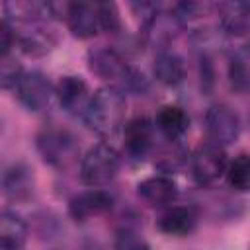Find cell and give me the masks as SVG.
<instances>
[{"label": "cell", "mask_w": 250, "mask_h": 250, "mask_svg": "<svg viewBox=\"0 0 250 250\" xmlns=\"http://www.w3.org/2000/svg\"><path fill=\"white\" fill-rule=\"evenodd\" d=\"M125 90L119 86H104L92 94V100L82 121L98 137L111 139L125 127Z\"/></svg>", "instance_id": "1"}, {"label": "cell", "mask_w": 250, "mask_h": 250, "mask_svg": "<svg viewBox=\"0 0 250 250\" xmlns=\"http://www.w3.org/2000/svg\"><path fill=\"white\" fill-rule=\"evenodd\" d=\"M35 146H37L41 160L59 172H66L74 164H78V160H82L78 137L70 129L55 125V123L45 125L37 133Z\"/></svg>", "instance_id": "2"}, {"label": "cell", "mask_w": 250, "mask_h": 250, "mask_svg": "<svg viewBox=\"0 0 250 250\" xmlns=\"http://www.w3.org/2000/svg\"><path fill=\"white\" fill-rule=\"evenodd\" d=\"M121 168V154L109 143H98L90 146L80 160V182L88 188L109 186Z\"/></svg>", "instance_id": "3"}, {"label": "cell", "mask_w": 250, "mask_h": 250, "mask_svg": "<svg viewBox=\"0 0 250 250\" xmlns=\"http://www.w3.org/2000/svg\"><path fill=\"white\" fill-rule=\"evenodd\" d=\"M229 158L223 146L205 143L195 148V152L189 156V170L197 186L211 188L219 184L227 176Z\"/></svg>", "instance_id": "4"}, {"label": "cell", "mask_w": 250, "mask_h": 250, "mask_svg": "<svg viewBox=\"0 0 250 250\" xmlns=\"http://www.w3.org/2000/svg\"><path fill=\"white\" fill-rule=\"evenodd\" d=\"M16 98L29 113H45L57 100L55 86L39 70H25L16 86Z\"/></svg>", "instance_id": "5"}, {"label": "cell", "mask_w": 250, "mask_h": 250, "mask_svg": "<svg viewBox=\"0 0 250 250\" xmlns=\"http://www.w3.org/2000/svg\"><path fill=\"white\" fill-rule=\"evenodd\" d=\"M182 21L174 16L172 10H164L162 6L148 16L146 20L141 21V33H139V41L146 47H152L158 51H166L170 47V43L176 39L178 31L182 29Z\"/></svg>", "instance_id": "6"}, {"label": "cell", "mask_w": 250, "mask_h": 250, "mask_svg": "<svg viewBox=\"0 0 250 250\" xmlns=\"http://www.w3.org/2000/svg\"><path fill=\"white\" fill-rule=\"evenodd\" d=\"M203 123H205V133L209 143L219 145L223 148L236 143L242 131L238 113L227 104H213L205 111Z\"/></svg>", "instance_id": "7"}, {"label": "cell", "mask_w": 250, "mask_h": 250, "mask_svg": "<svg viewBox=\"0 0 250 250\" xmlns=\"http://www.w3.org/2000/svg\"><path fill=\"white\" fill-rule=\"evenodd\" d=\"M88 66L90 70L104 78V80H117L123 82L125 76L131 70V64L127 61V53L111 47V45H100V47H92L88 51Z\"/></svg>", "instance_id": "8"}, {"label": "cell", "mask_w": 250, "mask_h": 250, "mask_svg": "<svg viewBox=\"0 0 250 250\" xmlns=\"http://www.w3.org/2000/svg\"><path fill=\"white\" fill-rule=\"evenodd\" d=\"M154 133L156 125L148 117H133L123 127V139H125V156L131 162L145 160L154 150Z\"/></svg>", "instance_id": "9"}, {"label": "cell", "mask_w": 250, "mask_h": 250, "mask_svg": "<svg viewBox=\"0 0 250 250\" xmlns=\"http://www.w3.org/2000/svg\"><path fill=\"white\" fill-rule=\"evenodd\" d=\"M64 23L78 39H92L102 33V20L98 2H66Z\"/></svg>", "instance_id": "10"}, {"label": "cell", "mask_w": 250, "mask_h": 250, "mask_svg": "<svg viewBox=\"0 0 250 250\" xmlns=\"http://www.w3.org/2000/svg\"><path fill=\"white\" fill-rule=\"evenodd\" d=\"M113 207V195L104 189V188H88L76 195L70 197L68 201V215L70 219L84 223L94 217L109 213Z\"/></svg>", "instance_id": "11"}, {"label": "cell", "mask_w": 250, "mask_h": 250, "mask_svg": "<svg viewBox=\"0 0 250 250\" xmlns=\"http://www.w3.org/2000/svg\"><path fill=\"white\" fill-rule=\"evenodd\" d=\"M55 92H57V102L64 109V113L72 117H84L88 104L92 100V92L82 76H76V74L62 76L57 82Z\"/></svg>", "instance_id": "12"}, {"label": "cell", "mask_w": 250, "mask_h": 250, "mask_svg": "<svg viewBox=\"0 0 250 250\" xmlns=\"http://www.w3.org/2000/svg\"><path fill=\"white\" fill-rule=\"evenodd\" d=\"M35 191L33 170L25 162H12L2 174V193L14 203L27 201Z\"/></svg>", "instance_id": "13"}, {"label": "cell", "mask_w": 250, "mask_h": 250, "mask_svg": "<svg viewBox=\"0 0 250 250\" xmlns=\"http://www.w3.org/2000/svg\"><path fill=\"white\" fill-rule=\"evenodd\" d=\"M137 193L146 205L166 209L178 197V184L168 174H154L137 184Z\"/></svg>", "instance_id": "14"}, {"label": "cell", "mask_w": 250, "mask_h": 250, "mask_svg": "<svg viewBox=\"0 0 250 250\" xmlns=\"http://www.w3.org/2000/svg\"><path fill=\"white\" fill-rule=\"evenodd\" d=\"M199 211L193 205H170L158 217V230L166 236H188L197 229Z\"/></svg>", "instance_id": "15"}, {"label": "cell", "mask_w": 250, "mask_h": 250, "mask_svg": "<svg viewBox=\"0 0 250 250\" xmlns=\"http://www.w3.org/2000/svg\"><path fill=\"white\" fill-rule=\"evenodd\" d=\"M219 27L229 37H244L250 33V2H219L215 6Z\"/></svg>", "instance_id": "16"}, {"label": "cell", "mask_w": 250, "mask_h": 250, "mask_svg": "<svg viewBox=\"0 0 250 250\" xmlns=\"http://www.w3.org/2000/svg\"><path fill=\"white\" fill-rule=\"evenodd\" d=\"M154 125L166 141H182L189 129V115L180 105H162L156 113Z\"/></svg>", "instance_id": "17"}, {"label": "cell", "mask_w": 250, "mask_h": 250, "mask_svg": "<svg viewBox=\"0 0 250 250\" xmlns=\"http://www.w3.org/2000/svg\"><path fill=\"white\" fill-rule=\"evenodd\" d=\"M152 74L164 86H178L186 78V62L178 53L170 49L158 51L152 62Z\"/></svg>", "instance_id": "18"}, {"label": "cell", "mask_w": 250, "mask_h": 250, "mask_svg": "<svg viewBox=\"0 0 250 250\" xmlns=\"http://www.w3.org/2000/svg\"><path fill=\"white\" fill-rule=\"evenodd\" d=\"M27 242V225L12 209L0 215V250H23Z\"/></svg>", "instance_id": "19"}, {"label": "cell", "mask_w": 250, "mask_h": 250, "mask_svg": "<svg viewBox=\"0 0 250 250\" xmlns=\"http://www.w3.org/2000/svg\"><path fill=\"white\" fill-rule=\"evenodd\" d=\"M229 84L236 92H250V41L238 45L227 62Z\"/></svg>", "instance_id": "20"}, {"label": "cell", "mask_w": 250, "mask_h": 250, "mask_svg": "<svg viewBox=\"0 0 250 250\" xmlns=\"http://www.w3.org/2000/svg\"><path fill=\"white\" fill-rule=\"evenodd\" d=\"M225 180L234 191H250V154H238L229 160Z\"/></svg>", "instance_id": "21"}, {"label": "cell", "mask_w": 250, "mask_h": 250, "mask_svg": "<svg viewBox=\"0 0 250 250\" xmlns=\"http://www.w3.org/2000/svg\"><path fill=\"white\" fill-rule=\"evenodd\" d=\"M188 160H189V156H188L186 148L182 146V143L180 141H168V146L160 152L156 166L162 170V174H170V172L178 170Z\"/></svg>", "instance_id": "22"}, {"label": "cell", "mask_w": 250, "mask_h": 250, "mask_svg": "<svg viewBox=\"0 0 250 250\" xmlns=\"http://www.w3.org/2000/svg\"><path fill=\"white\" fill-rule=\"evenodd\" d=\"M23 72L25 70L21 68V62L14 55L0 57V84L4 90H16Z\"/></svg>", "instance_id": "23"}, {"label": "cell", "mask_w": 250, "mask_h": 250, "mask_svg": "<svg viewBox=\"0 0 250 250\" xmlns=\"http://www.w3.org/2000/svg\"><path fill=\"white\" fill-rule=\"evenodd\" d=\"M100 8V20H102V33L117 35L123 31V21L117 6L113 2H98Z\"/></svg>", "instance_id": "24"}, {"label": "cell", "mask_w": 250, "mask_h": 250, "mask_svg": "<svg viewBox=\"0 0 250 250\" xmlns=\"http://www.w3.org/2000/svg\"><path fill=\"white\" fill-rule=\"evenodd\" d=\"M113 250H150V246L139 230L125 227L117 232L115 242H113Z\"/></svg>", "instance_id": "25"}]
</instances>
